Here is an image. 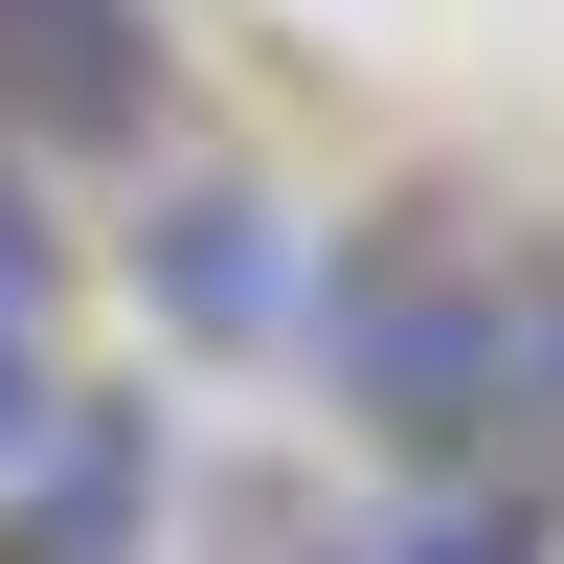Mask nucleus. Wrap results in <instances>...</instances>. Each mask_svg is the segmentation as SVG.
<instances>
[{
    "mask_svg": "<svg viewBox=\"0 0 564 564\" xmlns=\"http://www.w3.org/2000/svg\"><path fill=\"white\" fill-rule=\"evenodd\" d=\"M384 564H542V497H406Z\"/></svg>",
    "mask_w": 564,
    "mask_h": 564,
    "instance_id": "5",
    "label": "nucleus"
},
{
    "mask_svg": "<svg viewBox=\"0 0 564 564\" xmlns=\"http://www.w3.org/2000/svg\"><path fill=\"white\" fill-rule=\"evenodd\" d=\"M316 361H339V406L406 452V475H475V452L564 430V271H497V249H361L339 294H316Z\"/></svg>",
    "mask_w": 564,
    "mask_h": 564,
    "instance_id": "1",
    "label": "nucleus"
},
{
    "mask_svg": "<svg viewBox=\"0 0 564 564\" xmlns=\"http://www.w3.org/2000/svg\"><path fill=\"white\" fill-rule=\"evenodd\" d=\"M45 249H68V226H45V159L0 135V316H45Z\"/></svg>",
    "mask_w": 564,
    "mask_h": 564,
    "instance_id": "6",
    "label": "nucleus"
},
{
    "mask_svg": "<svg viewBox=\"0 0 564 564\" xmlns=\"http://www.w3.org/2000/svg\"><path fill=\"white\" fill-rule=\"evenodd\" d=\"M159 23L135 0H0V135H45V159H135L159 135Z\"/></svg>",
    "mask_w": 564,
    "mask_h": 564,
    "instance_id": "2",
    "label": "nucleus"
},
{
    "mask_svg": "<svg viewBox=\"0 0 564 564\" xmlns=\"http://www.w3.org/2000/svg\"><path fill=\"white\" fill-rule=\"evenodd\" d=\"M135 520H159V406H90L23 452V497H0V564H135Z\"/></svg>",
    "mask_w": 564,
    "mask_h": 564,
    "instance_id": "4",
    "label": "nucleus"
},
{
    "mask_svg": "<svg viewBox=\"0 0 564 564\" xmlns=\"http://www.w3.org/2000/svg\"><path fill=\"white\" fill-rule=\"evenodd\" d=\"M135 294H159V339H226V361H249V339L316 316V271H294V226H271L249 181H181V204L135 226Z\"/></svg>",
    "mask_w": 564,
    "mask_h": 564,
    "instance_id": "3",
    "label": "nucleus"
},
{
    "mask_svg": "<svg viewBox=\"0 0 564 564\" xmlns=\"http://www.w3.org/2000/svg\"><path fill=\"white\" fill-rule=\"evenodd\" d=\"M45 430H68V384H45V339H23V316H0V475H23Z\"/></svg>",
    "mask_w": 564,
    "mask_h": 564,
    "instance_id": "7",
    "label": "nucleus"
}]
</instances>
